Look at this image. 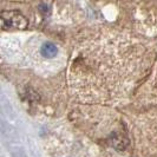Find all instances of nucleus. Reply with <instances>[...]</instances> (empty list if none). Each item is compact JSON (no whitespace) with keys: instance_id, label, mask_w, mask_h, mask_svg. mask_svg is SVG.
I'll return each mask as SVG.
<instances>
[{"instance_id":"1","label":"nucleus","mask_w":157,"mask_h":157,"mask_svg":"<svg viewBox=\"0 0 157 157\" xmlns=\"http://www.w3.org/2000/svg\"><path fill=\"white\" fill-rule=\"evenodd\" d=\"M1 24L4 30H24L27 27L29 20L19 11H2Z\"/></svg>"},{"instance_id":"2","label":"nucleus","mask_w":157,"mask_h":157,"mask_svg":"<svg viewBox=\"0 0 157 157\" xmlns=\"http://www.w3.org/2000/svg\"><path fill=\"white\" fill-rule=\"evenodd\" d=\"M40 53L45 58H53L58 53V48L52 43H45V44H43V46L40 48Z\"/></svg>"}]
</instances>
